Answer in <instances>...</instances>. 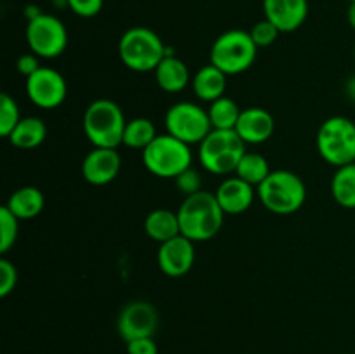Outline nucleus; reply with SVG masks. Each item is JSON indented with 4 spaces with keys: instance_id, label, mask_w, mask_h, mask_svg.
<instances>
[{
    "instance_id": "aec40b11",
    "label": "nucleus",
    "mask_w": 355,
    "mask_h": 354,
    "mask_svg": "<svg viewBox=\"0 0 355 354\" xmlns=\"http://www.w3.org/2000/svg\"><path fill=\"white\" fill-rule=\"evenodd\" d=\"M6 207L9 208L19 221H30V219H35L38 214H42V210H44V193L35 186H23L10 194Z\"/></svg>"
},
{
    "instance_id": "2eb2a0df",
    "label": "nucleus",
    "mask_w": 355,
    "mask_h": 354,
    "mask_svg": "<svg viewBox=\"0 0 355 354\" xmlns=\"http://www.w3.org/2000/svg\"><path fill=\"white\" fill-rule=\"evenodd\" d=\"M263 16L281 33L297 31L307 21L309 0H263Z\"/></svg>"
},
{
    "instance_id": "1a4fd4ad",
    "label": "nucleus",
    "mask_w": 355,
    "mask_h": 354,
    "mask_svg": "<svg viewBox=\"0 0 355 354\" xmlns=\"http://www.w3.org/2000/svg\"><path fill=\"white\" fill-rule=\"evenodd\" d=\"M165 128L170 135L186 144H200L211 130L208 110L191 101L172 104L165 115Z\"/></svg>"
},
{
    "instance_id": "9d476101",
    "label": "nucleus",
    "mask_w": 355,
    "mask_h": 354,
    "mask_svg": "<svg viewBox=\"0 0 355 354\" xmlns=\"http://www.w3.org/2000/svg\"><path fill=\"white\" fill-rule=\"evenodd\" d=\"M26 44L40 59L59 58L68 47V30L54 14L44 12L26 23Z\"/></svg>"
},
{
    "instance_id": "412c9836",
    "label": "nucleus",
    "mask_w": 355,
    "mask_h": 354,
    "mask_svg": "<svg viewBox=\"0 0 355 354\" xmlns=\"http://www.w3.org/2000/svg\"><path fill=\"white\" fill-rule=\"evenodd\" d=\"M144 231L151 239L165 243L180 235V224L177 212L166 208H156L149 212L144 221Z\"/></svg>"
},
{
    "instance_id": "7c9ffc66",
    "label": "nucleus",
    "mask_w": 355,
    "mask_h": 354,
    "mask_svg": "<svg viewBox=\"0 0 355 354\" xmlns=\"http://www.w3.org/2000/svg\"><path fill=\"white\" fill-rule=\"evenodd\" d=\"M175 186L177 189L180 191V193H184L186 196H189V194H194L198 193V191H201V176L198 170H194L193 167H189L187 170H184L180 176H177L175 179Z\"/></svg>"
},
{
    "instance_id": "7ed1b4c3",
    "label": "nucleus",
    "mask_w": 355,
    "mask_h": 354,
    "mask_svg": "<svg viewBox=\"0 0 355 354\" xmlns=\"http://www.w3.org/2000/svg\"><path fill=\"white\" fill-rule=\"evenodd\" d=\"M166 47L159 35L151 28H128L118 42V56L125 68L137 73L155 71L166 56Z\"/></svg>"
},
{
    "instance_id": "a878e982",
    "label": "nucleus",
    "mask_w": 355,
    "mask_h": 354,
    "mask_svg": "<svg viewBox=\"0 0 355 354\" xmlns=\"http://www.w3.org/2000/svg\"><path fill=\"white\" fill-rule=\"evenodd\" d=\"M239 115H241L239 104L227 96L218 97L217 101L210 103V108H208L211 127L220 128V130H234Z\"/></svg>"
},
{
    "instance_id": "bb28decb",
    "label": "nucleus",
    "mask_w": 355,
    "mask_h": 354,
    "mask_svg": "<svg viewBox=\"0 0 355 354\" xmlns=\"http://www.w3.org/2000/svg\"><path fill=\"white\" fill-rule=\"evenodd\" d=\"M19 235V219L3 205L0 208V253H7Z\"/></svg>"
},
{
    "instance_id": "c9c22d12",
    "label": "nucleus",
    "mask_w": 355,
    "mask_h": 354,
    "mask_svg": "<svg viewBox=\"0 0 355 354\" xmlns=\"http://www.w3.org/2000/svg\"><path fill=\"white\" fill-rule=\"evenodd\" d=\"M345 94L350 101L355 104V75L350 76L345 83Z\"/></svg>"
},
{
    "instance_id": "0eeeda50",
    "label": "nucleus",
    "mask_w": 355,
    "mask_h": 354,
    "mask_svg": "<svg viewBox=\"0 0 355 354\" xmlns=\"http://www.w3.org/2000/svg\"><path fill=\"white\" fill-rule=\"evenodd\" d=\"M257 44L250 31L227 30L215 38L210 49V62L225 75L248 71L257 59Z\"/></svg>"
},
{
    "instance_id": "ddd939ff",
    "label": "nucleus",
    "mask_w": 355,
    "mask_h": 354,
    "mask_svg": "<svg viewBox=\"0 0 355 354\" xmlns=\"http://www.w3.org/2000/svg\"><path fill=\"white\" fill-rule=\"evenodd\" d=\"M158 266L163 274L168 278H182L193 269L196 260V248L194 242L184 235L175 236L165 243H159L158 248Z\"/></svg>"
},
{
    "instance_id": "423d86ee",
    "label": "nucleus",
    "mask_w": 355,
    "mask_h": 354,
    "mask_svg": "<svg viewBox=\"0 0 355 354\" xmlns=\"http://www.w3.org/2000/svg\"><path fill=\"white\" fill-rule=\"evenodd\" d=\"M142 163L156 177L175 179L193 163V149L168 132L158 134L155 141L142 149Z\"/></svg>"
},
{
    "instance_id": "f8f14e48",
    "label": "nucleus",
    "mask_w": 355,
    "mask_h": 354,
    "mask_svg": "<svg viewBox=\"0 0 355 354\" xmlns=\"http://www.w3.org/2000/svg\"><path fill=\"white\" fill-rule=\"evenodd\" d=\"M159 316L153 304L146 301L128 302L118 316V335L125 340L142 339V337H153L158 328Z\"/></svg>"
},
{
    "instance_id": "20e7f679",
    "label": "nucleus",
    "mask_w": 355,
    "mask_h": 354,
    "mask_svg": "<svg viewBox=\"0 0 355 354\" xmlns=\"http://www.w3.org/2000/svg\"><path fill=\"white\" fill-rule=\"evenodd\" d=\"M257 198L272 214L290 215L304 207L307 186L302 177L291 170H272L257 187Z\"/></svg>"
},
{
    "instance_id": "f704fd0d",
    "label": "nucleus",
    "mask_w": 355,
    "mask_h": 354,
    "mask_svg": "<svg viewBox=\"0 0 355 354\" xmlns=\"http://www.w3.org/2000/svg\"><path fill=\"white\" fill-rule=\"evenodd\" d=\"M42 14H44V10H42L38 6H35V3H28V6L23 9V16L26 17V23L28 21L37 19V17L42 16Z\"/></svg>"
},
{
    "instance_id": "b1692460",
    "label": "nucleus",
    "mask_w": 355,
    "mask_h": 354,
    "mask_svg": "<svg viewBox=\"0 0 355 354\" xmlns=\"http://www.w3.org/2000/svg\"><path fill=\"white\" fill-rule=\"evenodd\" d=\"M158 135L156 132L155 124H153L149 118L144 117H137L132 118V120L127 121L125 125V132H123V142L121 144L127 146L130 149H146L155 137Z\"/></svg>"
},
{
    "instance_id": "a211bd4d",
    "label": "nucleus",
    "mask_w": 355,
    "mask_h": 354,
    "mask_svg": "<svg viewBox=\"0 0 355 354\" xmlns=\"http://www.w3.org/2000/svg\"><path fill=\"white\" fill-rule=\"evenodd\" d=\"M155 78L159 89L168 94L180 92L193 80L186 62L177 58V56H173L172 52H166L158 68L155 69Z\"/></svg>"
},
{
    "instance_id": "6ab92c4d",
    "label": "nucleus",
    "mask_w": 355,
    "mask_h": 354,
    "mask_svg": "<svg viewBox=\"0 0 355 354\" xmlns=\"http://www.w3.org/2000/svg\"><path fill=\"white\" fill-rule=\"evenodd\" d=\"M194 94L198 99L207 101V103H214L218 97L225 96V89H227V75L224 71L210 65L201 66L196 73H194L193 80H191Z\"/></svg>"
},
{
    "instance_id": "4be33fe9",
    "label": "nucleus",
    "mask_w": 355,
    "mask_h": 354,
    "mask_svg": "<svg viewBox=\"0 0 355 354\" xmlns=\"http://www.w3.org/2000/svg\"><path fill=\"white\" fill-rule=\"evenodd\" d=\"M45 137H47V127L42 118L24 117L7 139L17 149H35L45 141Z\"/></svg>"
},
{
    "instance_id": "f257e3e1",
    "label": "nucleus",
    "mask_w": 355,
    "mask_h": 354,
    "mask_svg": "<svg viewBox=\"0 0 355 354\" xmlns=\"http://www.w3.org/2000/svg\"><path fill=\"white\" fill-rule=\"evenodd\" d=\"M177 215H179L180 235L194 243L215 238L220 233L225 217L215 193L203 189L184 198Z\"/></svg>"
},
{
    "instance_id": "4468645a",
    "label": "nucleus",
    "mask_w": 355,
    "mask_h": 354,
    "mask_svg": "<svg viewBox=\"0 0 355 354\" xmlns=\"http://www.w3.org/2000/svg\"><path fill=\"white\" fill-rule=\"evenodd\" d=\"M121 170V156L116 149L94 148L82 162L83 179L92 186H106L113 183Z\"/></svg>"
},
{
    "instance_id": "6e6552de",
    "label": "nucleus",
    "mask_w": 355,
    "mask_h": 354,
    "mask_svg": "<svg viewBox=\"0 0 355 354\" xmlns=\"http://www.w3.org/2000/svg\"><path fill=\"white\" fill-rule=\"evenodd\" d=\"M321 158L331 167L355 162V124L347 117H331L321 124L315 137Z\"/></svg>"
},
{
    "instance_id": "5701e85b",
    "label": "nucleus",
    "mask_w": 355,
    "mask_h": 354,
    "mask_svg": "<svg viewBox=\"0 0 355 354\" xmlns=\"http://www.w3.org/2000/svg\"><path fill=\"white\" fill-rule=\"evenodd\" d=\"M331 194L340 207L355 210V162L336 169L331 179Z\"/></svg>"
},
{
    "instance_id": "58836bf2",
    "label": "nucleus",
    "mask_w": 355,
    "mask_h": 354,
    "mask_svg": "<svg viewBox=\"0 0 355 354\" xmlns=\"http://www.w3.org/2000/svg\"><path fill=\"white\" fill-rule=\"evenodd\" d=\"M349 2H355V0H349Z\"/></svg>"
},
{
    "instance_id": "9b49d317",
    "label": "nucleus",
    "mask_w": 355,
    "mask_h": 354,
    "mask_svg": "<svg viewBox=\"0 0 355 354\" xmlns=\"http://www.w3.org/2000/svg\"><path fill=\"white\" fill-rule=\"evenodd\" d=\"M26 94L35 106L42 110H55L66 101L68 83L58 69L42 66L37 73L26 78Z\"/></svg>"
},
{
    "instance_id": "c85d7f7f",
    "label": "nucleus",
    "mask_w": 355,
    "mask_h": 354,
    "mask_svg": "<svg viewBox=\"0 0 355 354\" xmlns=\"http://www.w3.org/2000/svg\"><path fill=\"white\" fill-rule=\"evenodd\" d=\"M279 33L281 31L266 17L253 24V28L250 30V35H252L257 47H269V45H272L277 40V37H279Z\"/></svg>"
},
{
    "instance_id": "2f4dec72",
    "label": "nucleus",
    "mask_w": 355,
    "mask_h": 354,
    "mask_svg": "<svg viewBox=\"0 0 355 354\" xmlns=\"http://www.w3.org/2000/svg\"><path fill=\"white\" fill-rule=\"evenodd\" d=\"M104 0H68V9L78 17H89L97 16L103 10Z\"/></svg>"
},
{
    "instance_id": "473e14b6",
    "label": "nucleus",
    "mask_w": 355,
    "mask_h": 354,
    "mask_svg": "<svg viewBox=\"0 0 355 354\" xmlns=\"http://www.w3.org/2000/svg\"><path fill=\"white\" fill-rule=\"evenodd\" d=\"M125 344H127L128 354H158V346L153 337H142V339H135Z\"/></svg>"
},
{
    "instance_id": "72a5a7b5",
    "label": "nucleus",
    "mask_w": 355,
    "mask_h": 354,
    "mask_svg": "<svg viewBox=\"0 0 355 354\" xmlns=\"http://www.w3.org/2000/svg\"><path fill=\"white\" fill-rule=\"evenodd\" d=\"M16 66H17V71H19L23 76H26V78L42 68L40 58H38L37 54H33L31 51L26 52V54L19 56V58H17Z\"/></svg>"
},
{
    "instance_id": "393cba45",
    "label": "nucleus",
    "mask_w": 355,
    "mask_h": 354,
    "mask_svg": "<svg viewBox=\"0 0 355 354\" xmlns=\"http://www.w3.org/2000/svg\"><path fill=\"white\" fill-rule=\"evenodd\" d=\"M272 172L269 167V162L263 155L255 151H246L243 155L241 162H239L238 169H236L234 176H238L239 179L246 180L252 186L259 187L263 180L269 177V174Z\"/></svg>"
},
{
    "instance_id": "e433bc0d",
    "label": "nucleus",
    "mask_w": 355,
    "mask_h": 354,
    "mask_svg": "<svg viewBox=\"0 0 355 354\" xmlns=\"http://www.w3.org/2000/svg\"><path fill=\"white\" fill-rule=\"evenodd\" d=\"M347 21H349L350 28L355 30V2H349V9H347Z\"/></svg>"
},
{
    "instance_id": "c756f323",
    "label": "nucleus",
    "mask_w": 355,
    "mask_h": 354,
    "mask_svg": "<svg viewBox=\"0 0 355 354\" xmlns=\"http://www.w3.org/2000/svg\"><path fill=\"white\" fill-rule=\"evenodd\" d=\"M17 285V269L9 259H0V297L12 294Z\"/></svg>"
},
{
    "instance_id": "cd10ccee",
    "label": "nucleus",
    "mask_w": 355,
    "mask_h": 354,
    "mask_svg": "<svg viewBox=\"0 0 355 354\" xmlns=\"http://www.w3.org/2000/svg\"><path fill=\"white\" fill-rule=\"evenodd\" d=\"M21 118L23 117H21L16 99L7 92H3L0 96V135L6 139L9 137L10 132L21 121Z\"/></svg>"
},
{
    "instance_id": "f03ea898",
    "label": "nucleus",
    "mask_w": 355,
    "mask_h": 354,
    "mask_svg": "<svg viewBox=\"0 0 355 354\" xmlns=\"http://www.w3.org/2000/svg\"><path fill=\"white\" fill-rule=\"evenodd\" d=\"M123 110L111 99H96L83 113V134L94 148L116 149L123 142L125 125Z\"/></svg>"
},
{
    "instance_id": "39448f33",
    "label": "nucleus",
    "mask_w": 355,
    "mask_h": 354,
    "mask_svg": "<svg viewBox=\"0 0 355 354\" xmlns=\"http://www.w3.org/2000/svg\"><path fill=\"white\" fill-rule=\"evenodd\" d=\"M245 153L246 144L238 132L214 128L200 142L198 158L203 169L214 176H231L236 172Z\"/></svg>"
},
{
    "instance_id": "dca6fc26",
    "label": "nucleus",
    "mask_w": 355,
    "mask_h": 354,
    "mask_svg": "<svg viewBox=\"0 0 355 354\" xmlns=\"http://www.w3.org/2000/svg\"><path fill=\"white\" fill-rule=\"evenodd\" d=\"M215 198H217L224 214L239 215L253 205L257 198V187L246 180L239 179L238 176H232L218 184Z\"/></svg>"
},
{
    "instance_id": "4c0bfd02",
    "label": "nucleus",
    "mask_w": 355,
    "mask_h": 354,
    "mask_svg": "<svg viewBox=\"0 0 355 354\" xmlns=\"http://www.w3.org/2000/svg\"><path fill=\"white\" fill-rule=\"evenodd\" d=\"M354 59H355V45H354Z\"/></svg>"
},
{
    "instance_id": "f3484780",
    "label": "nucleus",
    "mask_w": 355,
    "mask_h": 354,
    "mask_svg": "<svg viewBox=\"0 0 355 354\" xmlns=\"http://www.w3.org/2000/svg\"><path fill=\"white\" fill-rule=\"evenodd\" d=\"M234 130L245 141V144H262L272 137L276 130V121L272 115L263 108H245L241 110Z\"/></svg>"
}]
</instances>
